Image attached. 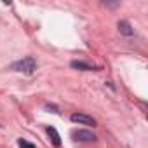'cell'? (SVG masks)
Instances as JSON below:
<instances>
[{"instance_id":"obj_1","label":"cell","mask_w":148,"mask_h":148,"mask_svg":"<svg viewBox=\"0 0 148 148\" xmlns=\"http://www.w3.org/2000/svg\"><path fill=\"white\" fill-rule=\"evenodd\" d=\"M12 70H16V71H21V73H26V75H30V73H33V71L37 70V61H35L32 56H28V58H23L21 61H16V63L12 64Z\"/></svg>"},{"instance_id":"obj_2","label":"cell","mask_w":148,"mask_h":148,"mask_svg":"<svg viewBox=\"0 0 148 148\" xmlns=\"http://www.w3.org/2000/svg\"><path fill=\"white\" fill-rule=\"evenodd\" d=\"M71 122H75V124H82V125H96V120L86 113H71Z\"/></svg>"},{"instance_id":"obj_5","label":"cell","mask_w":148,"mask_h":148,"mask_svg":"<svg viewBox=\"0 0 148 148\" xmlns=\"http://www.w3.org/2000/svg\"><path fill=\"white\" fill-rule=\"evenodd\" d=\"M119 32H120L122 35H127V37L134 35V30L131 28V25H129L127 21H119Z\"/></svg>"},{"instance_id":"obj_7","label":"cell","mask_w":148,"mask_h":148,"mask_svg":"<svg viewBox=\"0 0 148 148\" xmlns=\"http://www.w3.org/2000/svg\"><path fill=\"white\" fill-rule=\"evenodd\" d=\"M18 146H19V148H37L33 143H28V141H26V139H23V138H21V139H18Z\"/></svg>"},{"instance_id":"obj_6","label":"cell","mask_w":148,"mask_h":148,"mask_svg":"<svg viewBox=\"0 0 148 148\" xmlns=\"http://www.w3.org/2000/svg\"><path fill=\"white\" fill-rule=\"evenodd\" d=\"M47 134H49V138H51V141H52L54 146L61 145V138H59V134H58V131L54 127H47Z\"/></svg>"},{"instance_id":"obj_4","label":"cell","mask_w":148,"mask_h":148,"mask_svg":"<svg viewBox=\"0 0 148 148\" xmlns=\"http://www.w3.org/2000/svg\"><path fill=\"white\" fill-rule=\"evenodd\" d=\"M71 68L75 70H84V71H92L96 70V66L89 64V63H84V61H71Z\"/></svg>"},{"instance_id":"obj_3","label":"cell","mask_w":148,"mask_h":148,"mask_svg":"<svg viewBox=\"0 0 148 148\" xmlns=\"http://www.w3.org/2000/svg\"><path fill=\"white\" fill-rule=\"evenodd\" d=\"M71 136L79 139V141H94L96 139V134L91 132V131H86V129H79V131H73Z\"/></svg>"}]
</instances>
